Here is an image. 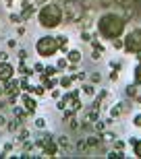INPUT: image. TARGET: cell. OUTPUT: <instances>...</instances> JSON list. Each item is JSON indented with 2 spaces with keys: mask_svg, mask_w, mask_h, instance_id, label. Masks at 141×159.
Masks as SVG:
<instances>
[{
  "mask_svg": "<svg viewBox=\"0 0 141 159\" xmlns=\"http://www.w3.org/2000/svg\"><path fill=\"white\" fill-rule=\"evenodd\" d=\"M21 122H23V120H15V122L11 124V126H8V130H11V132H15V130H19V126H21Z\"/></svg>",
  "mask_w": 141,
  "mask_h": 159,
  "instance_id": "22",
  "label": "cell"
},
{
  "mask_svg": "<svg viewBox=\"0 0 141 159\" xmlns=\"http://www.w3.org/2000/svg\"><path fill=\"white\" fill-rule=\"evenodd\" d=\"M133 124H135L137 128H141V114H139V116H135V120H133Z\"/></svg>",
  "mask_w": 141,
  "mask_h": 159,
  "instance_id": "33",
  "label": "cell"
},
{
  "mask_svg": "<svg viewBox=\"0 0 141 159\" xmlns=\"http://www.w3.org/2000/svg\"><path fill=\"white\" fill-rule=\"evenodd\" d=\"M127 95H129V97H135V95H137L135 85H129V87H127Z\"/></svg>",
  "mask_w": 141,
  "mask_h": 159,
  "instance_id": "23",
  "label": "cell"
},
{
  "mask_svg": "<svg viewBox=\"0 0 141 159\" xmlns=\"http://www.w3.org/2000/svg\"><path fill=\"white\" fill-rule=\"evenodd\" d=\"M35 50H37V54H40L41 58H50V56H54V54L58 52L56 37H52V35L40 37V39H37V43H35Z\"/></svg>",
  "mask_w": 141,
  "mask_h": 159,
  "instance_id": "3",
  "label": "cell"
},
{
  "mask_svg": "<svg viewBox=\"0 0 141 159\" xmlns=\"http://www.w3.org/2000/svg\"><path fill=\"white\" fill-rule=\"evenodd\" d=\"M11 21L12 23H21V17L19 15H11Z\"/></svg>",
  "mask_w": 141,
  "mask_h": 159,
  "instance_id": "35",
  "label": "cell"
},
{
  "mask_svg": "<svg viewBox=\"0 0 141 159\" xmlns=\"http://www.w3.org/2000/svg\"><path fill=\"white\" fill-rule=\"evenodd\" d=\"M60 21H62V11H60L58 4H44V8L40 11V25L46 27V29H54L58 27Z\"/></svg>",
  "mask_w": 141,
  "mask_h": 159,
  "instance_id": "2",
  "label": "cell"
},
{
  "mask_svg": "<svg viewBox=\"0 0 141 159\" xmlns=\"http://www.w3.org/2000/svg\"><path fill=\"white\" fill-rule=\"evenodd\" d=\"M8 48H17V41H15V39H8Z\"/></svg>",
  "mask_w": 141,
  "mask_h": 159,
  "instance_id": "42",
  "label": "cell"
},
{
  "mask_svg": "<svg viewBox=\"0 0 141 159\" xmlns=\"http://www.w3.org/2000/svg\"><path fill=\"white\" fill-rule=\"evenodd\" d=\"M48 0H35V4H46Z\"/></svg>",
  "mask_w": 141,
  "mask_h": 159,
  "instance_id": "44",
  "label": "cell"
},
{
  "mask_svg": "<svg viewBox=\"0 0 141 159\" xmlns=\"http://www.w3.org/2000/svg\"><path fill=\"white\" fill-rule=\"evenodd\" d=\"M4 93H8V95H19V83L12 81V79H8V81H6V87H4Z\"/></svg>",
  "mask_w": 141,
  "mask_h": 159,
  "instance_id": "6",
  "label": "cell"
},
{
  "mask_svg": "<svg viewBox=\"0 0 141 159\" xmlns=\"http://www.w3.org/2000/svg\"><path fill=\"white\" fill-rule=\"evenodd\" d=\"M114 147H116L118 151H123V147H124V143H123V141H116V143H114Z\"/></svg>",
  "mask_w": 141,
  "mask_h": 159,
  "instance_id": "36",
  "label": "cell"
},
{
  "mask_svg": "<svg viewBox=\"0 0 141 159\" xmlns=\"http://www.w3.org/2000/svg\"><path fill=\"white\" fill-rule=\"evenodd\" d=\"M12 72H15V70H12V66L8 64L6 60H4V62H0V83H6L8 79H12Z\"/></svg>",
  "mask_w": 141,
  "mask_h": 159,
  "instance_id": "5",
  "label": "cell"
},
{
  "mask_svg": "<svg viewBox=\"0 0 141 159\" xmlns=\"http://www.w3.org/2000/svg\"><path fill=\"white\" fill-rule=\"evenodd\" d=\"M44 72H46V77H54L58 72V68L56 66H48V68H44Z\"/></svg>",
  "mask_w": 141,
  "mask_h": 159,
  "instance_id": "15",
  "label": "cell"
},
{
  "mask_svg": "<svg viewBox=\"0 0 141 159\" xmlns=\"http://www.w3.org/2000/svg\"><path fill=\"white\" fill-rule=\"evenodd\" d=\"M139 54H141V52H139ZM139 62H141V56H139Z\"/></svg>",
  "mask_w": 141,
  "mask_h": 159,
  "instance_id": "47",
  "label": "cell"
},
{
  "mask_svg": "<svg viewBox=\"0 0 141 159\" xmlns=\"http://www.w3.org/2000/svg\"><path fill=\"white\" fill-rule=\"evenodd\" d=\"M6 58H8V54H6V52H0V62H4Z\"/></svg>",
  "mask_w": 141,
  "mask_h": 159,
  "instance_id": "41",
  "label": "cell"
},
{
  "mask_svg": "<svg viewBox=\"0 0 141 159\" xmlns=\"http://www.w3.org/2000/svg\"><path fill=\"white\" fill-rule=\"evenodd\" d=\"M33 68H35V72H41V70H44V66H41V64H35Z\"/></svg>",
  "mask_w": 141,
  "mask_h": 159,
  "instance_id": "43",
  "label": "cell"
},
{
  "mask_svg": "<svg viewBox=\"0 0 141 159\" xmlns=\"http://www.w3.org/2000/svg\"><path fill=\"white\" fill-rule=\"evenodd\" d=\"M23 103H25V110H27L29 114H33L35 110H37V101H35L33 97H29V95H25V97H23Z\"/></svg>",
  "mask_w": 141,
  "mask_h": 159,
  "instance_id": "7",
  "label": "cell"
},
{
  "mask_svg": "<svg viewBox=\"0 0 141 159\" xmlns=\"http://www.w3.org/2000/svg\"><path fill=\"white\" fill-rule=\"evenodd\" d=\"M19 87L23 89V91H31V87H29V81H27V79H21V83H19Z\"/></svg>",
  "mask_w": 141,
  "mask_h": 159,
  "instance_id": "19",
  "label": "cell"
},
{
  "mask_svg": "<svg viewBox=\"0 0 141 159\" xmlns=\"http://www.w3.org/2000/svg\"><path fill=\"white\" fill-rule=\"evenodd\" d=\"M124 17L120 15H104V17L98 21V29L104 37L108 39H114V37H120V33L124 31Z\"/></svg>",
  "mask_w": 141,
  "mask_h": 159,
  "instance_id": "1",
  "label": "cell"
},
{
  "mask_svg": "<svg viewBox=\"0 0 141 159\" xmlns=\"http://www.w3.org/2000/svg\"><path fill=\"white\" fill-rule=\"evenodd\" d=\"M75 79H77V81H83V79H85V72H77Z\"/></svg>",
  "mask_w": 141,
  "mask_h": 159,
  "instance_id": "38",
  "label": "cell"
},
{
  "mask_svg": "<svg viewBox=\"0 0 141 159\" xmlns=\"http://www.w3.org/2000/svg\"><path fill=\"white\" fill-rule=\"evenodd\" d=\"M120 112H123V110H120L118 106H116V107H112V112H110V114H112V118H114V116H120Z\"/></svg>",
  "mask_w": 141,
  "mask_h": 159,
  "instance_id": "32",
  "label": "cell"
},
{
  "mask_svg": "<svg viewBox=\"0 0 141 159\" xmlns=\"http://www.w3.org/2000/svg\"><path fill=\"white\" fill-rule=\"evenodd\" d=\"M124 50L129 54H139L141 52V29H135L131 31V33H127V37H124Z\"/></svg>",
  "mask_w": 141,
  "mask_h": 159,
  "instance_id": "4",
  "label": "cell"
},
{
  "mask_svg": "<svg viewBox=\"0 0 141 159\" xmlns=\"http://www.w3.org/2000/svg\"><path fill=\"white\" fill-rule=\"evenodd\" d=\"M27 139H29V132H27V130H21V134H19V143H25Z\"/></svg>",
  "mask_w": 141,
  "mask_h": 159,
  "instance_id": "24",
  "label": "cell"
},
{
  "mask_svg": "<svg viewBox=\"0 0 141 159\" xmlns=\"http://www.w3.org/2000/svg\"><path fill=\"white\" fill-rule=\"evenodd\" d=\"M25 116H27V110H19V107H15V118H19V120H25Z\"/></svg>",
  "mask_w": 141,
  "mask_h": 159,
  "instance_id": "16",
  "label": "cell"
},
{
  "mask_svg": "<svg viewBox=\"0 0 141 159\" xmlns=\"http://www.w3.org/2000/svg\"><path fill=\"white\" fill-rule=\"evenodd\" d=\"M2 93H4V89H2V87H0V95H2Z\"/></svg>",
  "mask_w": 141,
  "mask_h": 159,
  "instance_id": "46",
  "label": "cell"
},
{
  "mask_svg": "<svg viewBox=\"0 0 141 159\" xmlns=\"http://www.w3.org/2000/svg\"><path fill=\"white\" fill-rule=\"evenodd\" d=\"M66 60H69L70 64H77V62L81 60V52H79V50H70L69 56H66Z\"/></svg>",
  "mask_w": 141,
  "mask_h": 159,
  "instance_id": "10",
  "label": "cell"
},
{
  "mask_svg": "<svg viewBox=\"0 0 141 159\" xmlns=\"http://www.w3.org/2000/svg\"><path fill=\"white\" fill-rule=\"evenodd\" d=\"M66 64H69V60H66V58H60V60H58V64H56V68H58V70H65Z\"/></svg>",
  "mask_w": 141,
  "mask_h": 159,
  "instance_id": "20",
  "label": "cell"
},
{
  "mask_svg": "<svg viewBox=\"0 0 141 159\" xmlns=\"http://www.w3.org/2000/svg\"><path fill=\"white\" fill-rule=\"evenodd\" d=\"M112 46L116 48V50H120V48H124V41L118 39V37H114V39H112Z\"/></svg>",
  "mask_w": 141,
  "mask_h": 159,
  "instance_id": "21",
  "label": "cell"
},
{
  "mask_svg": "<svg viewBox=\"0 0 141 159\" xmlns=\"http://www.w3.org/2000/svg\"><path fill=\"white\" fill-rule=\"evenodd\" d=\"M70 83H73V79H70V77H62V79H60V85H62L65 89L70 87Z\"/></svg>",
  "mask_w": 141,
  "mask_h": 159,
  "instance_id": "18",
  "label": "cell"
},
{
  "mask_svg": "<svg viewBox=\"0 0 141 159\" xmlns=\"http://www.w3.org/2000/svg\"><path fill=\"white\" fill-rule=\"evenodd\" d=\"M135 77H137V81H141V64L137 66V70H135Z\"/></svg>",
  "mask_w": 141,
  "mask_h": 159,
  "instance_id": "37",
  "label": "cell"
},
{
  "mask_svg": "<svg viewBox=\"0 0 141 159\" xmlns=\"http://www.w3.org/2000/svg\"><path fill=\"white\" fill-rule=\"evenodd\" d=\"M81 39L83 41H89V33H87V31H83V33H81Z\"/></svg>",
  "mask_w": 141,
  "mask_h": 159,
  "instance_id": "40",
  "label": "cell"
},
{
  "mask_svg": "<svg viewBox=\"0 0 141 159\" xmlns=\"http://www.w3.org/2000/svg\"><path fill=\"white\" fill-rule=\"evenodd\" d=\"M133 147H135V155H137V157H141V141H135Z\"/></svg>",
  "mask_w": 141,
  "mask_h": 159,
  "instance_id": "27",
  "label": "cell"
},
{
  "mask_svg": "<svg viewBox=\"0 0 141 159\" xmlns=\"http://www.w3.org/2000/svg\"><path fill=\"white\" fill-rule=\"evenodd\" d=\"M83 93L91 97V95L95 93V87H94V85H83Z\"/></svg>",
  "mask_w": 141,
  "mask_h": 159,
  "instance_id": "13",
  "label": "cell"
},
{
  "mask_svg": "<svg viewBox=\"0 0 141 159\" xmlns=\"http://www.w3.org/2000/svg\"><path fill=\"white\" fill-rule=\"evenodd\" d=\"M27 58V52H25V50H21V52H19V60H25Z\"/></svg>",
  "mask_w": 141,
  "mask_h": 159,
  "instance_id": "39",
  "label": "cell"
},
{
  "mask_svg": "<svg viewBox=\"0 0 141 159\" xmlns=\"http://www.w3.org/2000/svg\"><path fill=\"white\" fill-rule=\"evenodd\" d=\"M95 120H98V107H94V110L87 114V122H95Z\"/></svg>",
  "mask_w": 141,
  "mask_h": 159,
  "instance_id": "14",
  "label": "cell"
},
{
  "mask_svg": "<svg viewBox=\"0 0 141 159\" xmlns=\"http://www.w3.org/2000/svg\"><path fill=\"white\" fill-rule=\"evenodd\" d=\"M35 126H37V128H44V126H46V120H44V118H37V120H35Z\"/></svg>",
  "mask_w": 141,
  "mask_h": 159,
  "instance_id": "28",
  "label": "cell"
},
{
  "mask_svg": "<svg viewBox=\"0 0 141 159\" xmlns=\"http://www.w3.org/2000/svg\"><path fill=\"white\" fill-rule=\"evenodd\" d=\"M31 89H33L35 95H44L46 93V85H37V87H31Z\"/></svg>",
  "mask_w": 141,
  "mask_h": 159,
  "instance_id": "17",
  "label": "cell"
},
{
  "mask_svg": "<svg viewBox=\"0 0 141 159\" xmlns=\"http://www.w3.org/2000/svg\"><path fill=\"white\" fill-rule=\"evenodd\" d=\"M56 43H58V50L66 52V46H69V37H66V35H58V37H56Z\"/></svg>",
  "mask_w": 141,
  "mask_h": 159,
  "instance_id": "11",
  "label": "cell"
},
{
  "mask_svg": "<svg viewBox=\"0 0 141 159\" xmlns=\"http://www.w3.org/2000/svg\"><path fill=\"white\" fill-rule=\"evenodd\" d=\"M56 151H58V147H56V145H54V141L50 139V141L44 145V155H48V157H54V155H56Z\"/></svg>",
  "mask_w": 141,
  "mask_h": 159,
  "instance_id": "8",
  "label": "cell"
},
{
  "mask_svg": "<svg viewBox=\"0 0 141 159\" xmlns=\"http://www.w3.org/2000/svg\"><path fill=\"white\" fill-rule=\"evenodd\" d=\"M58 145H60V147H62V149H69V139H66V136H60Z\"/></svg>",
  "mask_w": 141,
  "mask_h": 159,
  "instance_id": "26",
  "label": "cell"
},
{
  "mask_svg": "<svg viewBox=\"0 0 141 159\" xmlns=\"http://www.w3.org/2000/svg\"><path fill=\"white\" fill-rule=\"evenodd\" d=\"M85 141H87V147H98L100 145V139L98 136H87Z\"/></svg>",
  "mask_w": 141,
  "mask_h": 159,
  "instance_id": "12",
  "label": "cell"
},
{
  "mask_svg": "<svg viewBox=\"0 0 141 159\" xmlns=\"http://www.w3.org/2000/svg\"><path fill=\"white\" fill-rule=\"evenodd\" d=\"M95 130H98V132H102V130H104V122H100V120H95Z\"/></svg>",
  "mask_w": 141,
  "mask_h": 159,
  "instance_id": "29",
  "label": "cell"
},
{
  "mask_svg": "<svg viewBox=\"0 0 141 159\" xmlns=\"http://www.w3.org/2000/svg\"><path fill=\"white\" fill-rule=\"evenodd\" d=\"M91 81H94V83H100L102 81V75H100V72H94V75H91Z\"/></svg>",
  "mask_w": 141,
  "mask_h": 159,
  "instance_id": "30",
  "label": "cell"
},
{
  "mask_svg": "<svg viewBox=\"0 0 141 159\" xmlns=\"http://www.w3.org/2000/svg\"><path fill=\"white\" fill-rule=\"evenodd\" d=\"M102 52H104V50H94V54H91V58H94V60H98V58H100V54Z\"/></svg>",
  "mask_w": 141,
  "mask_h": 159,
  "instance_id": "34",
  "label": "cell"
},
{
  "mask_svg": "<svg viewBox=\"0 0 141 159\" xmlns=\"http://www.w3.org/2000/svg\"><path fill=\"white\" fill-rule=\"evenodd\" d=\"M104 141L106 143H112V141H114V134H112V132H106V134H104Z\"/></svg>",
  "mask_w": 141,
  "mask_h": 159,
  "instance_id": "31",
  "label": "cell"
},
{
  "mask_svg": "<svg viewBox=\"0 0 141 159\" xmlns=\"http://www.w3.org/2000/svg\"><path fill=\"white\" fill-rule=\"evenodd\" d=\"M33 17V4L29 2H23V12H21V21H27V19Z\"/></svg>",
  "mask_w": 141,
  "mask_h": 159,
  "instance_id": "9",
  "label": "cell"
},
{
  "mask_svg": "<svg viewBox=\"0 0 141 159\" xmlns=\"http://www.w3.org/2000/svg\"><path fill=\"white\" fill-rule=\"evenodd\" d=\"M77 149H79V151H85V149H87V141H85V139H81V141L77 143Z\"/></svg>",
  "mask_w": 141,
  "mask_h": 159,
  "instance_id": "25",
  "label": "cell"
},
{
  "mask_svg": "<svg viewBox=\"0 0 141 159\" xmlns=\"http://www.w3.org/2000/svg\"><path fill=\"white\" fill-rule=\"evenodd\" d=\"M4 124H6V120L2 118V116H0V126H4Z\"/></svg>",
  "mask_w": 141,
  "mask_h": 159,
  "instance_id": "45",
  "label": "cell"
}]
</instances>
